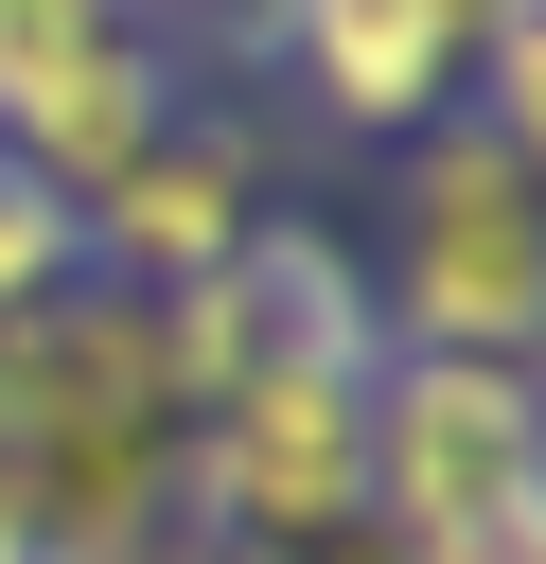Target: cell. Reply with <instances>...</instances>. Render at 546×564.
Returning <instances> with one entry per match:
<instances>
[{
    "mask_svg": "<svg viewBox=\"0 0 546 564\" xmlns=\"http://www.w3.org/2000/svg\"><path fill=\"white\" fill-rule=\"evenodd\" d=\"M264 212H282V194H264V123H247V106H176V123L88 194V282L176 300V282H211Z\"/></svg>",
    "mask_w": 546,
    "mask_h": 564,
    "instance_id": "obj_6",
    "label": "cell"
},
{
    "mask_svg": "<svg viewBox=\"0 0 546 564\" xmlns=\"http://www.w3.org/2000/svg\"><path fill=\"white\" fill-rule=\"evenodd\" d=\"M247 53H264L335 141H423V123H458V88H476V0H264Z\"/></svg>",
    "mask_w": 546,
    "mask_h": 564,
    "instance_id": "obj_5",
    "label": "cell"
},
{
    "mask_svg": "<svg viewBox=\"0 0 546 564\" xmlns=\"http://www.w3.org/2000/svg\"><path fill=\"white\" fill-rule=\"evenodd\" d=\"M370 317H387V352H493V370H546V194L511 176V141H493L476 106L423 123V141H387Z\"/></svg>",
    "mask_w": 546,
    "mask_h": 564,
    "instance_id": "obj_1",
    "label": "cell"
},
{
    "mask_svg": "<svg viewBox=\"0 0 546 564\" xmlns=\"http://www.w3.org/2000/svg\"><path fill=\"white\" fill-rule=\"evenodd\" d=\"M528 511H546V476H528Z\"/></svg>",
    "mask_w": 546,
    "mask_h": 564,
    "instance_id": "obj_15",
    "label": "cell"
},
{
    "mask_svg": "<svg viewBox=\"0 0 546 564\" xmlns=\"http://www.w3.org/2000/svg\"><path fill=\"white\" fill-rule=\"evenodd\" d=\"M458 106H476V123H493V141H511V176H528V194H546V70H476V88H458Z\"/></svg>",
    "mask_w": 546,
    "mask_h": 564,
    "instance_id": "obj_10",
    "label": "cell"
},
{
    "mask_svg": "<svg viewBox=\"0 0 546 564\" xmlns=\"http://www.w3.org/2000/svg\"><path fill=\"white\" fill-rule=\"evenodd\" d=\"M423 564H546V511H493V529H458V546H423Z\"/></svg>",
    "mask_w": 546,
    "mask_h": 564,
    "instance_id": "obj_11",
    "label": "cell"
},
{
    "mask_svg": "<svg viewBox=\"0 0 546 564\" xmlns=\"http://www.w3.org/2000/svg\"><path fill=\"white\" fill-rule=\"evenodd\" d=\"M370 529V388L352 370H282L211 423H176V546H335Z\"/></svg>",
    "mask_w": 546,
    "mask_h": 564,
    "instance_id": "obj_4",
    "label": "cell"
},
{
    "mask_svg": "<svg viewBox=\"0 0 546 564\" xmlns=\"http://www.w3.org/2000/svg\"><path fill=\"white\" fill-rule=\"evenodd\" d=\"M123 18H141V35H194V18H211V35L247 53V18H264V0H123Z\"/></svg>",
    "mask_w": 546,
    "mask_h": 564,
    "instance_id": "obj_12",
    "label": "cell"
},
{
    "mask_svg": "<svg viewBox=\"0 0 546 564\" xmlns=\"http://www.w3.org/2000/svg\"><path fill=\"white\" fill-rule=\"evenodd\" d=\"M211 564H387L370 529H335V546H211Z\"/></svg>",
    "mask_w": 546,
    "mask_h": 564,
    "instance_id": "obj_13",
    "label": "cell"
},
{
    "mask_svg": "<svg viewBox=\"0 0 546 564\" xmlns=\"http://www.w3.org/2000/svg\"><path fill=\"white\" fill-rule=\"evenodd\" d=\"M106 18H123V0H0V106H18L70 35H106Z\"/></svg>",
    "mask_w": 546,
    "mask_h": 564,
    "instance_id": "obj_9",
    "label": "cell"
},
{
    "mask_svg": "<svg viewBox=\"0 0 546 564\" xmlns=\"http://www.w3.org/2000/svg\"><path fill=\"white\" fill-rule=\"evenodd\" d=\"M70 282H88V212L0 141V317H35V300H70Z\"/></svg>",
    "mask_w": 546,
    "mask_h": 564,
    "instance_id": "obj_8",
    "label": "cell"
},
{
    "mask_svg": "<svg viewBox=\"0 0 546 564\" xmlns=\"http://www.w3.org/2000/svg\"><path fill=\"white\" fill-rule=\"evenodd\" d=\"M0 564H53V546H35V511H18V494H0Z\"/></svg>",
    "mask_w": 546,
    "mask_h": 564,
    "instance_id": "obj_14",
    "label": "cell"
},
{
    "mask_svg": "<svg viewBox=\"0 0 546 564\" xmlns=\"http://www.w3.org/2000/svg\"><path fill=\"white\" fill-rule=\"evenodd\" d=\"M159 370H176V423H211V405H247V388H282V370H387V317H370V247H335L317 212H264L211 282H176L159 300Z\"/></svg>",
    "mask_w": 546,
    "mask_h": 564,
    "instance_id": "obj_2",
    "label": "cell"
},
{
    "mask_svg": "<svg viewBox=\"0 0 546 564\" xmlns=\"http://www.w3.org/2000/svg\"><path fill=\"white\" fill-rule=\"evenodd\" d=\"M528 476H546V370H493V352H387L370 370V546L387 564L528 511Z\"/></svg>",
    "mask_w": 546,
    "mask_h": 564,
    "instance_id": "obj_3",
    "label": "cell"
},
{
    "mask_svg": "<svg viewBox=\"0 0 546 564\" xmlns=\"http://www.w3.org/2000/svg\"><path fill=\"white\" fill-rule=\"evenodd\" d=\"M176 106H194L176 35L106 18V35H70V53H53V70L18 88V106H0V141H18V159H35V176H53L70 212H88V194H106V176H123V159H141L159 123H176Z\"/></svg>",
    "mask_w": 546,
    "mask_h": 564,
    "instance_id": "obj_7",
    "label": "cell"
}]
</instances>
